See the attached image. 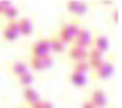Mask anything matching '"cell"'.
<instances>
[{
	"mask_svg": "<svg viewBox=\"0 0 122 108\" xmlns=\"http://www.w3.org/2000/svg\"><path fill=\"white\" fill-rule=\"evenodd\" d=\"M67 9L70 13L75 14V16H82L87 13L88 10V4L82 3V1H68L67 3Z\"/></svg>",
	"mask_w": 122,
	"mask_h": 108,
	"instance_id": "cell-9",
	"label": "cell"
},
{
	"mask_svg": "<svg viewBox=\"0 0 122 108\" xmlns=\"http://www.w3.org/2000/svg\"><path fill=\"white\" fill-rule=\"evenodd\" d=\"M19 28H20V34L23 36H29L33 33V24L31 20L27 17H23L21 20H19Z\"/></svg>",
	"mask_w": 122,
	"mask_h": 108,
	"instance_id": "cell-15",
	"label": "cell"
},
{
	"mask_svg": "<svg viewBox=\"0 0 122 108\" xmlns=\"http://www.w3.org/2000/svg\"><path fill=\"white\" fill-rule=\"evenodd\" d=\"M31 53L34 57H44V55H48L50 53V43H48V38H38L36 43H33L31 46Z\"/></svg>",
	"mask_w": 122,
	"mask_h": 108,
	"instance_id": "cell-3",
	"label": "cell"
},
{
	"mask_svg": "<svg viewBox=\"0 0 122 108\" xmlns=\"http://www.w3.org/2000/svg\"><path fill=\"white\" fill-rule=\"evenodd\" d=\"M70 81H71L72 85H75L78 88H82V87L87 85V77L84 74H78V73H74V71L70 74Z\"/></svg>",
	"mask_w": 122,
	"mask_h": 108,
	"instance_id": "cell-14",
	"label": "cell"
},
{
	"mask_svg": "<svg viewBox=\"0 0 122 108\" xmlns=\"http://www.w3.org/2000/svg\"><path fill=\"white\" fill-rule=\"evenodd\" d=\"M9 6H11V3H10L9 0H4V1H0V14H3V11H4V9H6V7H9Z\"/></svg>",
	"mask_w": 122,
	"mask_h": 108,
	"instance_id": "cell-21",
	"label": "cell"
},
{
	"mask_svg": "<svg viewBox=\"0 0 122 108\" xmlns=\"http://www.w3.org/2000/svg\"><path fill=\"white\" fill-rule=\"evenodd\" d=\"M112 20H114L115 23L118 22V10H114V11H112Z\"/></svg>",
	"mask_w": 122,
	"mask_h": 108,
	"instance_id": "cell-25",
	"label": "cell"
},
{
	"mask_svg": "<svg viewBox=\"0 0 122 108\" xmlns=\"http://www.w3.org/2000/svg\"><path fill=\"white\" fill-rule=\"evenodd\" d=\"M23 97H24V100H26V103L30 105L33 103H36V101H38V100H41L40 98V95H38V92L36 91V88H33V87H26L24 90H23Z\"/></svg>",
	"mask_w": 122,
	"mask_h": 108,
	"instance_id": "cell-12",
	"label": "cell"
},
{
	"mask_svg": "<svg viewBox=\"0 0 122 108\" xmlns=\"http://www.w3.org/2000/svg\"><path fill=\"white\" fill-rule=\"evenodd\" d=\"M112 73H114V63L112 61H105V60L97 70H94V76L101 78V80H105V78L111 77Z\"/></svg>",
	"mask_w": 122,
	"mask_h": 108,
	"instance_id": "cell-6",
	"label": "cell"
},
{
	"mask_svg": "<svg viewBox=\"0 0 122 108\" xmlns=\"http://www.w3.org/2000/svg\"><path fill=\"white\" fill-rule=\"evenodd\" d=\"M68 58H70L71 61H74V63L85 61V60L88 58V50L72 44V46L70 47V50H68Z\"/></svg>",
	"mask_w": 122,
	"mask_h": 108,
	"instance_id": "cell-5",
	"label": "cell"
},
{
	"mask_svg": "<svg viewBox=\"0 0 122 108\" xmlns=\"http://www.w3.org/2000/svg\"><path fill=\"white\" fill-rule=\"evenodd\" d=\"M43 108H54V105L50 101H43Z\"/></svg>",
	"mask_w": 122,
	"mask_h": 108,
	"instance_id": "cell-24",
	"label": "cell"
},
{
	"mask_svg": "<svg viewBox=\"0 0 122 108\" xmlns=\"http://www.w3.org/2000/svg\"><path fill=\"white\" fill-rule=\"evenodd\" d=\"M10 70H11L13 76H16V77H21L26 73H29L27 63H24V61H16V63H13L11 67H10Z\"/></svg>",
	"mask_w": 122,
	"mask_h": 108,
	"instance_id": "cell-11",
	"label": "cell"
},
{
	"mask_svg": "<svg viewBox=\"0 0 122 108\" xmlns=\"http://www.w3.org/2000/svg\"><path fill=\"white\" fill-rule=\"evenodd\" d=\"M17 37H19V34H16L13 30H10L7 26L3 27V38L6 41H14V40H17Z\"/></svg>",
	"mask_w": 122,
	"mask_h": 108,
	"instance_id": "cell-18",
	"label": "cell"
},
{
	"mask_svg": "<svg viewBox=\"0 0 122 108\" xmlns=\"http://www.w3.org/2000/svg\"><path fill=\"white\" fill-rule=\"evenodd\" d=\"M87 61H88L90 67H92V70H97L104 63V54H101L99 51L92 49L91 51H88V60Z\"/></svg>",
	"mask_w": 122,
	"mask_h": 108,
	"instance_id": "cell-10",
	"label": "cell"
},
{
	"mask_svg": "<svg viewBox=\"0 0 122 108\" xmlns=\"http://www.w3.org/2000/svg\"><path fill=\"white\" fill-rule=\"evenodd\" d=\"M90 64H88V61L85 60V61H78V63H74V67H72V71L74 73H78V74H87L88 71H90Z\"/></svg>",
	"mask_w": 122,
	"mask_h": 108,
	"instance_id": "cell-16",
	"label": "cell"
},
{
	"mask_svg": "<svg viewBox=\"0 0 122 108\" xmlns=\"http://www.w3.org/2000/svg\"><path fill=\"white\" fill-rule=\"evenodd\" d=\"M92 43V34L90 33V30L87 28H80L75 38H74V46H78V47H82V49H87L90 47Z\"/></svg>",
	"mask_w": 122,
	"mask_h": 108,
	"instance_id": "cell-4",
	"label": "cell"
},
{
	"mask_svg": "<svg viewBox=\"0 0 122 108\" xmlns=\"http://www.w3.org/2000/svg\"><path fill=\"white\" fill-rule=\"evenodd\" d=\"M3 16L11 22V20H14V19L19 16V10H17V7H14V6L11 4V6H9V7H6V9H4Z\"/></svg>",
	"mask_w": 122,
	"mask_h": 108,
	"instance_id": "cell-17",
	"label": "cell"
},
{
	"mask_svg": "<svg viewBox=\"0 0 122 108\" xmlns=\"http://www.w3.org/2000/svg\"><path fill=\"white\" fill-rule=\"evenodd\" d=\"M33 81H34V77H33L31 73H26L24 76L19 77V82H20V85H23L24 88H26V87H30L31 84H33Z\"/></svg>",
	"mask_w": 122,
	"mask_h": 108,
	"instance_id": "cell-19",
	"label": "cell"
},
{
	"mask_svg": "<svg viewBox=\"0 0 122 108\" xmlns=\"http://www.w3.org/2000/svg\"><path fill=\"white\" fill-rule=\"evenodd\" d=\"M48 43H50V51H53V53H62L65 50V43L60 40L57 36L48 38Z\"/></svg>",
	"mask_w": 122,
	"mask_h": 108,
	"instance_id": "cell-13",
	"label": "cell"
},
{
	"mask_svg": "<svg viewBox=\"0 0 122 108\" xmlns=\"http://www.w3.org/2000/svg\"><path fill=\"white\" fill-rule=\"evenodd\" d=\"M80 28H81V27L78 26L77 22L62 23V26H61L60 30H58V36H57V37H58L60 40H62L65 44H67V43H72Z\"/></svg>",
	"mask_w": 122,
	"mask_h": 108,
	"instance_id": "cell-1",
	"label": "cell"
},
{
	"mask_svg": "<svg viewBox=\"0 0 122 108\" xmlns=\"http://www.w3.org/2000/svg\"><path fill=\"white\" fill-rule=\"evenodd\" d=\"M30 65L33 70L36 71H43L46 68H50L53 65V57L48 54V55H44V57H31L30 58Z\"/></svg>",
	"mask_w": 122,
	"mask_h": 108,
	"instance_id": "cell-2",
	"label": "cell"
},
{
	"mask_svg": "<svg viewBox=\"0 0 122 108\" xmlns=\"http://www.w3.org/2000/svg\"><path fill=\"white\" fill-rule=\"evenodd\" d=\"M6 26L9 27L10 30H13L16 34H20V28H19V22H16V20H11V22H9Z\"/></svg>",
	"mask_w": 122,
	"mask_h": 108,
	"instance_id": "cell-20",
	"label": "cell"
},
{
	"mask_svg": "<svg viewBox=\"0 0 122 108\" xmlns=\"http://www.w3.org/2000/svg\"><path fill=\"white\" fill-rule=\"evenodd\" d=\"M81 108H95V107H94V104H92V103L90 101V100H85V101L82 103Z\"/></svg>",
	"mask_w": 122,
	"mask_h": 108,
	"instance_id": "cell-23",
	"label": "cell"
},
{
	"mask_svg": "<svg viewBox=\"0 0 122 108\" xmlns=\"http://www.w3.org/2000/svg\"><path fill=\"white\" fill-rule=\"evenodd\" d=\"M92 49L99 51L101 54H104L105 51H108V47H109V41L108 38L104 36V34H97L92 37Z\"/></svg>",
	"mask_w": 122,
	"mask_h": 108,
	"instance_id": "cell-8",
	"label": "cell"
},
{
	"mask_svg": "<svg viewBox=\"0 0 122 108\" xmlns=\"http://www.w3.org/2000/svg\"><path fill=\"white\" fill-rule=\"evenodd\" d=\"M88 100L94 104L95 108H104L108 104V98H107V95L102 90H94Z\"/></svg>",
	"mask_w": 122,
	"mask_h": 108,
	"instance_id": "cell-7",
	"label": "cell"
},
{
	"mask_svg": "<svg viewBox=\"0 0 122 108\" xmlns=\"http://www.w3.org/2000/svg\"><path fill=\"white\" fill-rule=\"evenodd\" d=\"M30 108H43V100H38V101L30 104Z\"/></svg>",
	"mask_w": 122,
	"mask_h": 108,
	"instance_id": "cell-22",
	"label": "cell"
}]
</instances>
